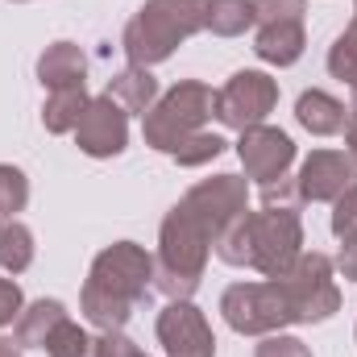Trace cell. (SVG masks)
Instances as JSON below:
<instances>
[{"label": "cell", "instance_id": "8fae6325", "mask_svg": "<svg viewBox=\"0 0 357 357\" xmlns=\"http://www.w3.org/2000/svg\"><path fill=\"white\" fill-rule=\"evenodd\" d=\"M75 146L88 158H116L129 146V112L108 100V96H91L79 125H75Z\"/></svg>", "mask_w": 357, "mask_h": 357}, {"label": "cell", "instance_id": "d590c367", "mask_svg": "<svg viewBox=\"0 0 357 357\" xmlns=\"http://www.w3.org/2000/svg\"><path fill=\"white\" fill-rule=\"evenodd\" d=\"M142 357H146V354H142Z\"/></svg>", "mask_w": 357, "mask_h": 357}, {"label": "cell", "instance_id": "6da1fadb", "mask_svg": "<svg viewBox=\"0 0 357 357\" xmlns=\"http://www.w3.org/2000/svg\"><path fill=\"white\" fill-rule=\"evenodd\" d=\"M250 208V178L212 175L187 187V195L167 212L158 229L154 254V287L167 299H191L204 282L216 233Z\"/></svg>", "mask_w": 357, "mask_h": 357}, {"label": "cell", "instance_id": "9c48e42d", "mask_svg": "<svg viewBox=\"0 0 357 357\" xmlns=\"http://www.w3.org/2000/svg\"><path fill=\"white\" fill-rule=\"evenodd\" d=\"M357 183V158L349 150H312L295 175L303 204H337Z\"/></svg>", "mask_w": 357, "mask_h": 357}, {"label": "cell", "instance_id": "44dd1931", "mask_svg": "<svg viewBox=\"0 0 357 357\" xmlns=\"http://www.w3.org/2000/svg\"><path fill=\"white\" fill-rule=\"evenodd\" d=\"M328 75L357 88V13H354V21L345 25V33L328 46Z\"/></svg>", "mask_w": 357, "mask_h": 357}, {"label": "cell", "instance_id": "603a6c76", "mask_svg": "<svg viewBox=\"0 0 357 357\" xmlns=\"http://www.w3.org/2000/svg\"><path fill=\"white\" fill-rule=\"evenodd\" d=\"M42 349H46V357H91V349H96V337H88V333H84V328L67 316V320H63V324L46 337V345H42Z\"/></svg>", "mask_w": 357, "mask_h": 357}, {"label": "cell", "instance_id": "f1b7e54d", "mask_svg": "<svg viewBox=\"0 0 357 357\" xmlns=\"http://www.w3.org/2000/svg\"><path fill=\"white\" fill-rule=\"evenodd\" d=\"M21 307H25V295H21V287H17L13 278H0V328L17 324Z\"/></svg>", "mask_w": 357, "mask_h": 357}, {"label": "cell", "instance_id": "4fadbf2b", "mask_svg": "<svg viewBox=\"0 0 357 357\" xmlns=\"http://www.w3.org/2000/svg\"><path fill=\"white\" fill-rule=\"evenodd\" d=\"M38 84L46 91L59 88H84L88 84V54L75 42H50L38 54Z\"/></svg>", "mask_w": 357, "mask_h": 357}, {"label": "cell", "instance_id": "7c38bea8", "mask_svg": "<svg viewBox=\"0 0 357 357\" xmlns=\"http://www.w3.org/2000/svg\"><path fill=\"white\" fill-rule=\"evenodd\" d=\"M237 158H241L245 178H254V183L266 187L274 178H287L291 162H295V142H291V133H282L274 125H254V129L241 133Z\"/></svg>", "mask_w": 357, "mask_h": 357}, {"label": "cell", "instance_id": "d6986e66", "mask_svg": "<svg viewBox=\"0 0 357 357\" xmlns=\"http://www.w3.org/2000/svg\"><path fill=\"white\" fill-rule=\"evenodd\" d=\"M254 0H208V17L204 29L216 38H241L245 29H254Z\"/></svg>", "mask_w": 357, "mask_h": 357}, {"label": "cell", "instance_id": "7a4b0ae2", "mask_svg": "<svg viewBox=\"0 0 357 357\" xmlns=\"http://www.w3.org/2000/svg\"><path fill=\"white\" fill-rule=\"evenodd\" d=\"M150 282H154V254H146V245L137 241H112L91 258L79 291V312L91 328L121 333L133 320L137 303L146 299Z\"/></svg>", "mask_w": 357, "mask_h": 357}, {"label": "cell", "instance_id": "7402d4cb", "mask_svg": "<svg viewBox=\"0 0 357 357\" xmlns=\"http://www.w3.org/2000/svg\"><path fill=\"white\" fill-rule=\"evenodd\" d=\"M29 204V178L21 167L13 162H0V225L4 220H17V212H25Z\"/></svg>", "mask_w": 357, "mask_h": 357}, {"label": "cell", "instance_id": "5bb4252c", "mask_svg": "<svg viewBox=\"0 0 357 357\" xmlns=\"http://www.w3.org/2000/svg\"><path fill=\"white\" fill-rule=\"evenodd\" d=\"M295 121H299L312 137H337V133L349 129V108H345L337 96L312 88L295 100Z\"/></svg>", "mask_w": 357, "mask_h": 357}, {"label": "cell", "instance_id": "d4e9b609", "mask_svg": "<svg viewBox=\"0 0 357 357\" xmlns=\"http://www.w3.org/2000/svg\"><path fill=\"white\" fill-rule=\"evenodd\" d=\"M307 0H254V21L258 25H282V21H303Z\"/></svg>", "mask_w": 357, "mask_h": 357}, {"label": "cell", "instance_id": "5b68a950", "mask_svg": "<svg viewBox=\"0 0 357 357\" xmlns=\"http://www.w3.org/2000/svg\"><path fill=\"white\" fill-rule=\"evenodd\" d=\"M220 316L237 337H270L295 324L291 299L282 291L278 278H262V282H233L220 295Z\"/></svg>", "mask_w": 357, "mask_h": 357}, {"label": "cell", "instance_id": "1f68e13d", "mask_svg": "<svg viewBox=\"0 0 357 357\" xmlns=\"http://www.w3.org/2000/svg\"><path fill=\"white\" fill-rule=\"evenodd\" d=\"M345 146H349V154H354V158H357V129H354V125L345 129Z\"/></svg>", "mask_w": 357, "mask_h": 357}, {"label": "cell", "instance_id": "8992f818", "mask_svg": "<svg viewBox=\"0 0 357 357\" xmlns=\"http://www.w3.org/2000/svg\"><path fill=\"white\" fill-rule=\"evenodd\" d=\"M282 291L291 299V312H295V324H324L341 312V287H337V266L328 254H316V250H303L299 262L287 270L282 278Z\"/></svg>", "mask_w": 357, "mask_h": 357}, {"label": "cell", "instance_id": "30bf717a", "mask_svg": "<svg viewBox=\"0 0 357 357\" xmlns=\"http://www.w3.org/2000/svg\"><path fill=\"white\" fill-rule=\"evenodd\" d=\"M158 341L167 357H216L212 324L191 299H171L158 312Z\"/></svg>", "mask_w": 357, "mask_h": 357}, {"label": "cell", "instance_id": "3957f363", "mask_svg": "<svg viewBox=\"0 0 357 357\" xmlns=\"http://www.w3.org/2000/svg\"><path fill=\"white\" fill-rule=\"evenodd\" d=\"M204 17H208V0H146L121 33V50L129 67L167 63L187 38L204 29Z\"/></svg>", "mask_w": 357, "mask_h": 357}, {"label": "cell", "instance_id": "83f0119b", "mask_svg": "<svg viewBox=\"0 0 357 357\" xmlns=\"http://www.w3.org/2000/svg\"><path fill=\"white\" fill-rule=\"evenodd\" d=\"M262 204L266 208H299L303 199H299V187H295V178H274V183H266L262 187Z\"/></svg>", "mask_w": 357, "mask_h": 357}, {"label": "cell", "instance_id": "e575fe53", "mask_svg": "<svg viewBox=\"0 0 357 357\" xmlns=\"http://www.w3.org/2000/svg\"><path fill=\"white\" fill-rule=\"evenodd\" d=\"M354 337H357V328H354Z\"/></svg>", "mask_w": 357, "mask_h": 357}, {"label": "cell", "instance_id": "ffe728a7", "mask_svg": "<svg viewBox=\"0 0 357 357\" xmlns=\"http://www.w3.org/2000/svg\"><path fill=\"white\" fill-rule=\"evenodd\" d=\"M33 233H29V225H21V220H4L0 225V270H8V274H25V270L33 266Z\"/></svg>", "mask_w": 357, "mask_h": 357}, {"label": "cell", "instance_id": "277c9868", "mask_svg": "<svg viewBox=\"0 0 357 357\" xmlns=\"http://www.w3.org/2000/svg\"><path fill=\"white\" fill-rule=\"evenodd\" d=\"M212 116H216V91L208 84H199V79H178L175 88L167 96H158L154 108L142 116V137H146L150 150L171 158L178 146L191 133H199Z\"/></svg>", "mask_w": 357, "mask_h": 357}, {"label": "cell", "instance_id": "f546056e", "mask_svg": "<svg viewBox=\"0 0 357 357\" xmlns=\"http://www.w3.org/2000/svg\"><path fill=\"white\" fill-rule=\"evenodd\" d=\"M337 274L341 278H349V282H357V237H345L341 241V254H337Z\"/></svg>", "mask_w": 357, "mask_h": 357}, {"label": "cell", "instance_id": "ac0fdd59", "mask_svg": "<svg viewBox=\"0 0 357 357\" xmlns=\"http://www.w3.org/2000/svg\"><path fill=\"white\" fill-rule=\"evenodd\" d=\"M88 88H59L46 96V104H42V125H46V133H75V125H79V116H84V108H88Z\"/></svg>", "mask_w": 357, "mask_h": 357}, {"label": "cell", "instance_id": "ba28073f", "mask_svg": "<svg viewBox=\"0 0 357 357\" xmlns=\"http://www.w3.org/2000/svg\"><path fill=\"white\" fill-rule=\"evenodd\" d=\"M274 108H278V79H270L266 71H237L216 91V121L237 133L266 125Z\"/></svg>", "mask_w": 357, "mask_h": 357}, {"label": "cell", "instance_id": "836d02e7", "mask_svg": "<svg viewBox=\"0 0 357 357\" xmlns=\"http://www.w3.org/2000/svg\"><path fill=\"white\" fill-rule=\"evenodd\" d=\"M17 4H25V0H17Z\"/></svg>", "mask_w": 357, "mask_h": 357}, {"label": "cell", "instance_id": "484cf974", "mask_svg": "<svg viewBox=\"0 0 357 357\" xmlns=\"http://www.w3.org/2000/svg\"><path fill=\"white\" fill-rule=\"evenodd\" d=\"M333 237H337V241L357 237V183L333 204Z\"/></svg>", "mask_w": 357, "mask_h": 357}, {"label": "cell", "instance_id": "4316f807", "mask_svg": "<svg viewBox=\"0 0 357 357\" xmlns=\"http://www.w3.org/2000/svg\"><path fill=\"white\" fill-rule=\"evenodd\" d=\"M254 357H312V349H307L299 337H287V333H270V337H262V345L254 349Z\"/></svg>", "mask_w": 357, "mask_h": 357}, {"label": "cell", "instance_id": "cb8c5ba5", "mask_svg": "<svg viewBox=\"0 0 357 357\" xmlns=\"http://www.w3.org/2000/svg\"><path fill=\"white\" fill-rule=\"evenodd\" d=\"M225 146H229V142H225L220 133H208V129H199V133H191V137L178 146L171 158H175L178 167H208L212 158H220V154H225Z\"/></svg>", "mask_w": 357, "mask_h": 357}, {"label": "cell", "instance_id": "4dcf8cb0", "mask_svg": "<svg viewBox=\"0 0 357 357\" xmlns=\"http://www.w3.org/2000/svg\"><path fill=\"white\" fill-rule=\"evenodd\" d=\"M0 357H21V345H17V337H0Z\"/></svg>", "mask_w": 357, "mask_h": 357}, {"label": "cell", "instance_id": "9a60e30c", "mask_svg": "<svg viewBox=\"0 0 357 357\" xmlns=\"http://www.w3.org/2000/svg\"><path fill=\"white\" fill-rule=\"evenodd\" d=\"M303 46H307V33H303V21H282V25H258V38H254V54L270 63V67H295L303 59Z\"/></svg>", "mask_w": 357, "mask_h": 357}, {"label": "cell", "instance_id": "d6a6232c", "mask_svg": "<svg viewBox=\"0 0 357 357\" xmlns=\"http://www.w3.org/2000/svg\"><path fill=\"white\" fill-rule=\"evenodd\" d=\"M349 125L357 129V88H354V100H349Z\"/></svg>", "mask_w": 357, "mask_h": 357}, {"label": "cell", "instance_id": "2e32d148", "mask_svg": "<svg viewBox=\"0 0 357 357\" xmlns=\"http://www.w3.org/2000/svg\"><path fill=\"white\" fill-rule=\"evenodd\" d=\"M63 320H67V307H63L59 299H33V303L21 307V316H17V324H13V337H17L21 349H42L46 337H50Z\"/></svg>", "mask_w": 357, "mask_h": 357}, {"label": "cell", "instance_id": "e0dca14e", "mask_svg": "<svg viewBox=\"0 0 357 357\" xmlns=\"http://www.w3.org/2000/svg\"><path fill=\"white\" fill-rule=\"evenodd\" d=\"M104 96L116 100L125 112H142L146 116L154 108V100H158V79L150 75V67H125V71H116L108 79Z\"/></svg>", "mask_w": 357, "mask_h": 357}, {"label": "cell", "instance_id": "52a82bcc", "mask_svg": "<svg viewBox=\"0 0 357 357\" xmlns=\"http://www.w3.org/2000/svg\"><path fill=\"white\" fill-rule=\"evenodd\" d=\"M250 237H254V262L262 278H282L303 254V220L299 208H262L250 212Z\"/></svg>", "mask_w": 357, "mask_h": 357}]
</instances>
